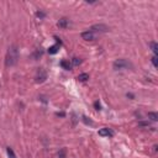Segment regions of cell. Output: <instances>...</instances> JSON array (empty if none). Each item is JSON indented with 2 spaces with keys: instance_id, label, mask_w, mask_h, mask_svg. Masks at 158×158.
<instances>
[{
  "instance_id": "obj_1",
  "label": "cell",
  "mask_w": 158,
  "mask_h": 158,
  "mask_svg": "<svg viewBox=\"0 0 158 158\" xmlns=\"http://www.w3.org/2000/svg\"><path fill=\"white\" fill-rule=\"evenodd\" d=\"M17 50L16 46H11L7 51V56H6V66L10 67V66H14L15 63L17 62Z\"/></svg>"
},
{
  "instance_id": "obj_2",
  "label": "cell",
  "mask_w": 158,
  "mask_h": 158,
  "mask_svg": "<svg viewBox=\"0 0 158 158\" xmlns=\"http://www.w3.org/2000/svg\"><path fill=\"white\" fill-rule=\"evenodd\" d=\"M130 67V63L127 62L126 59H117L114 62V69H124V68H129Z\"/></svg>"
},
{
  "instance_id": "obj_3",
  "label": "cell",
  "mask_w": 158,
  "mask_h": 158,
  "mask_svg": "<svg viewBox=\"0 0 158 158\" xmlns=\"http://www.w3.org/2000/svg\"><path fill=\"white\" fill-rule=\"evenodd\" d=\"M99 136H102V137H113L114 131L111 130V129L104 127V129H100V130H99Z\"/></svg>"
},
{
  "instance_id": "obj_4",
  "label": "cell",
  "mask_w": 158,
  "mask_h": 158,
  "mask_svg": "<svg viewBox=\"0 0 158 158\" xmlns=\"http://www.w3.org/2000/svg\"><path fill=\"white\" fill-rule=\"evenodd\" d=\"M82 38L85 40V41H93V40H95V35L94 32H91V31H84V32H82Z\"/></svg>"
},
{
  "instance_id": "obj_5",
  "label": "cell",
  "mask_w": 158,
  "mask_h": 158,
  "mask_svg": "<svg viewBox=\"0 0 158 158\" xmlns=\"http://www.w3.org/2000/svg\"><path fill=\"white\" fill-rule=\"evenodd\" d=\"M107 30H109V27H107L106 25H102V23H100V25H94V26H91L89 31H91V32H94V31L105 32V31H107Z\"/></svg>"
},
{
  "instance_id": "obj_6",
  "label": "cell",
  "mask_w": 158,
  "mask_h": 158,
  "mask_svg": "<svg viewBox=\"0 0 158 158\" xmlns=\"http://www.w3.org/2000/svg\"><path fill=\"white\" fill-rule=\"evenodd\" d=\"M45 79H46V73L41 70V74L38 73V75L36 77V82H37V83H42V82H43Z\"/></svg>"
},
{
  "instance_id": "obj_7",
  "label": "cell",
  "mask_w": 158,
  "mask_h": 158,
  "mask_svg": "<svg viewBox=\"0 0 158 158\" xmlns=\"http://www.w3.org/2000/svg\"><path fill=\"white\" fill-rule=\"evenodd\" d=\"M58 26L61 28H66L68 26V20L67 19H61V20L58 21Z\"/></svg>"
},
{
  "instance_id": "obj_8",
  "label": "cell",
  "mask_w": 158,
  "mask_h": 158,
  "mask_svg": "<svg viewBox=\"0 0 158 158\" xmlns=\"http://www.w3.org/2000/svg\"><path fill=\"white\" fill-rule=\"evenodd\" d=\"M89 79V74L88 73H82L78 75V80L79 82H86Z\"/></svg>"
},
{
  "instance_id": "obj_9",
  "label": "cell",
  "mask_w": 158,
  "mask_h": 158,
  "mask_svg": "<svg viewBox=\"0 0 158 158\" xmlns=\"http://www.w3.org/2000/svg\"><path fill=\"white\" fill-rule=\"evenodd\" d=\"M149 46H151V48H152L154 56H157V54H158V45L156 43V42H151V43H149Z\"/></svg>"
},
{
  "instance_id": "obj_10",
  "label": "cell",
  "mask_w": 158,
  "mask_h": 158,
  "mask_svg": "<svg viewBox=\"0 0 158 158\" xmlns=\"http://www.w3.org/2000/svg\"><path fill=\"white\" fill-rule=\"evenodd\" d=\"M61 66H62L64 69H67V70H69L70 68H72V66H70V63L68 62V61H62L61 62Z\"/></svg>"
},
{
  "instance_id": "obj_11",
  "label": "cell",
  "mask_w": 158,
  "mask_h": 158,
  "mask_svg": "<svg viewBox=\"0 0 158 158\" xmlns=\"http://www.w3.org/2000/svg\"><path fill=\"white\" fill-rule=\"evenodd\" d=\"M148 119H149V120H152V121H157L158 115L156 113H148Z\"/></svg>"
},
{
  "instance_id": "obj_12",
  "label": "cell",
  "mask_w": 158,
  "mask_h": 158,
  "mask_svg": "<svg viewBox=\"0 0 158 158\" xmlns=\"http://www.w3.org/2000/svg\"><path fill=\"white\" fill-rule=\"evenodd\" d=\"M57 51H58V46H52V47L48 48V53L50 54H54V53H57Z\"/></svg>"
},
{
  "instance_id": "obj_13",
  "label": "cell",
  "mask_w": 158,
  "mask_h": 158,
  "mask_svg": "<svg viewBox=\"0 0 158 158\" xmlns=\"http://www.w3.org/2000/svg\"><path fill=\"white\" fill-rule=\"evenodd\" d=\"M72 63H73V66H79L82 63V59L78 58V57H74L73 59H72Z\"/></svg>"
},
{
  "instance_id": "obj_14",
  "label": "cell",
  "mask_w": 158,
  "mask_h": 158,
  "mask_svg": "<svg viewBox=\"0 0 158 158\" xmlns=\"http://www.w3.org/2000/svg\"><path fill=\"white\" fill-rule=\"evenodd\" d=\"M6 151H7V154H9V157L10 158H16L15 157V153H14V151H12V148L7 147V148H6Z\"/></svg>"
},
{
  "instance_id": "obj_15",
  "label": "cell",
  "mask_w": 158,
  "mask_h": 158,
  "mask_svg": "<svg viewBox=\"0 0 158 158\" xmlns=\"http://www.w3.org/2000/svg\"><path fill=\"white\" fill-rule=\"evenodd\" d=\"M152 63H153V66H154V67H158V58H157V56L152 57Z\"/></svg>"
},
{
  "instance_id": "obj_16",
  "label": "cell",
  "mask_w": 158,
  "mask_h": 158,
  "mask_svg": "<svg viewBox=\"0 0 158 158\" xmlns=\"http://www.w3.org/2000/svg\"><path fill=\"white\" fill-rule=\"evenodd\" d=\"M58 156H59V158H66V149H64V148L61 149L59 153H58Z\"/></svg>"
},
{
  "instance_id": "obj_17",
  "label": "cell",
  "mask_w": 158,
  "mask_h": 158,
  "mask_svg": "<svg viewBox=\"0 0 158 158\" xmlns=\"http://www.w3.org/2000/svg\"><path fill=\"white\" fill-rule=\"evenodd\" d=\"M94 106H95L96 110H100V107H101V106H100V102H99V101H95V102H94Z\"/></svg>"
}]
</instances>
